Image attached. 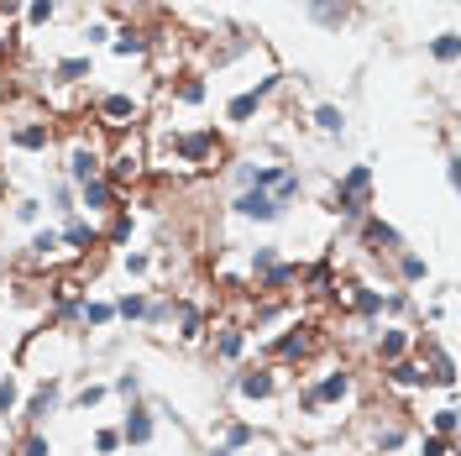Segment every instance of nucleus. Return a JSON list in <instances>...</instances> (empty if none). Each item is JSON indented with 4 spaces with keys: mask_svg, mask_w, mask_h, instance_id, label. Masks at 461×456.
I'll return each instance as SVG.
<instances>
[{
    "mask_svg": "<svg viewBox=\"0 0 461 456\" xmlns=\"http://www.w3.org/2000/svg\"><path fill=\"white\" fill-rule=\"evenodd\" d=\"M241 394H247V398L272 394V378H268V372H247V378H241Z\"/></svg>",
    "mask_w": 461,
    "mask_h": 456,
    "instance_id": "13",
    "label": "nucleus"
},
{
    "mask_svg": "<svg viewBox=\"0 0 461 456\" xmlns=\"http://www.w3.org/2000/svg\"><path fill=\"white\" fill-rule=\"evenodd\" d=\"M58 247H63V236H58V231H37V241H32V252H37V257H53Z\"/></svg>",
    "mask_w": 461,
    "mask_h": 456,
    "instance_id": "16",
    "label": "nucleus"
},
{
    "mask_svg": "<svg viewBox=\"0 0 461 456\" xmlns=\"http://www.w3.org/2000/svg\"><path fill=\"white\" fill-rule=\"evenodd\" d=\"M451 430H456V409H440V414H435V435L451 441Z\"/></svg>",
    "mask_w": 461,
    "mask_h": 456,
    "instance_id": "27",
    "label": "nucleus"
},
{
    "mask_svg": "<svg viewBox=\"0 0 461 456\" xmlns=\"http://www.w3.org/2000/svg\"><path fill=\"white\" fill-rule=\"evenodd\" d=\"M110 315H116V310H110V304H84V320H89V325H105Z\"/></svg>",
    "mask_w": 461,
    "mask_h": 456,
    "instance_id": "26",
    "label": "nucleus"
},
{
    "mask_svg": "<svg viewBox=\"0 0 461 456\" xmlns=\"http://www.w3.org/2000/svg\"><path fill=\"white\" fill-rule=\"evenodd\" d=\"M236 216H247V220H272V216H278V204H272L268 189H247V194H236Z\"/></svg>",
    "mask_w": 461,
    "mask_h": 456,
    "instance_id": "1",
    "label": "nucleus"
},
{
    "mask_svg": "<svg viewBox=\"0 0 461 456\" xmlns=\"http://www.w3.org/2000/svg\"><path fill=\"white\" fill-rule=\"evenodd\" d=\"M131 173H137V147H131V152H121V157H116V179H131Z\"/></svg>",
    "mask_w": 461,
    "mask_h": 456,
    "instance_id": "25",
    "label": "nucleus"
},
{
    "mask_svg": "<svg viewBox=\"0 0 461 456\" xmlns=\"http://www.w3.org/2000/svg\"><path fill=\"white\" fill-rule=\"evenodd\" d=\"M178 95H184V100H189V105H200V100H205V85H200V79H189V85H184V89H178Z\"/></svg>",
    "mask_w": 461,
    "mask_h": 456,
    "instance_id": "33",
    "label": "nucleus"
},
{
    "mask_svg": "<svg viewBox=\"0 0 461 456\" xmlns=\"http://www.w3.org/2000/svg\"><path fill=\"white\" fill-rule=\"evenodd\" d=\"M346 394H351V378H346V372H331V378L309 394V404H331V398H346Z\"/></svg>",
    "mask_w": 461,
    "mask_h": 456,
    "instance_id": "4",
    "label": "nucleus"
},
{
    "mask_svg": "<svg viewBox=\"0 0 461 456\" xmlns=\"http://www.w3.org/2000/svg\"><path fill=\"white\" fill-rule=\"evenodd\" d=\"M142 310H147V304L137 299V294H126V299L116 304V315H126V320H137V315H142Z\"/></svg>",
    "mask_w": 461,
    "mask_h": 456,
    "instance_id": "28",
    "label": "nucleus"
},
{
    "mask_svg": "<svg viewBox=\"0 0 461 456\" xmlns=\"http://www.w3.org/2000/svg\"><path fill=\"white\" fill-rule=\"evenodd\" d=\"M53 404H58V388L48 383V388H42V394L32 398V414H26V420H32V425H42V420H48V409H53Z\"/></svg>",
    "mask_w": 461,
    "mask_h": 456,
    "instance_id": "8",
    "label": "nucleus"
},
{
    "mask_svg": "<svg viewBox=\"0 0 461 456\" xmlns=\"http://www.w3.org/2000/svg\"><path fill=\"white\" fill-rule=\"evenodd\" d=\"M21 456H53L48 435H26V441H21Z\"/></svg>",
    "mask_w": 461,
    "mask_h": 456,
    "instance_id": "20",
    "label": "nucleus"
},
{
    "mask_svg": "<svg viewBox=\"0 0 461 456\" xmlns=\"http://www.w3.org/2000/svg\"><path fill=\"white\" fill-rule=\"evenodd\" d=\"M257 89H247V95H236V100H231V110H225V116H231V121H247L252 116V110H257Z\"/></svg>",
    "mask_w": 461,
    "mask_h": 456,
    "instance_id": "14",
    "label": "nucleus"
},
{
    "mask_svg": "<svg viewBox=\"0 0 461 456\" xmlns=\"http://www.w3.org/2000/svg\"><path fill=\"white\" fill-rule=\"evenodd\" d=\"M435 58H440V63H451V58H456V32L435 37Z\"/></svg>",
    "mask_w": 461,
    "mask_h": 456,
    "instance_id": "22",
    "label": "nucleus"
},
{
    "mask_svg": "<svg viewBox=\"0 0 461 456\" xmlns=\"http://www.w3.org/2000/svg\"><path fill=\"white\" fill-rule=\"evenodd\" d=\"M63 241H69V247H89V241H95V231L84 226V220H73V226L63 231Z\"/></svg>",
    "mask_w": 461,
    "mask_h": 456,
    "instance_id": "17",
    "label": "nucleus"
},
{
    "mask_svg": "<svg viewBox=\"0 0 461 456\" xmlns=\"http://www.w3.org/2000/svg\"><path fill=\"white\" fill-rule=\"evenodd\" d=\"M58 73H63V79H84V73H89V58H63Z\"/></svg>",
    "mask_w": 461,
    "mask_h": 456,
    "instance_id": "21",
    "label": "nucleus"
},
{
    "mask_svg": "<svg viewBox=\"0 0 461 456\" xmlns=\"http://www.w3.org/2000/svg\"><path fill=\"white\" fill-rule=\"evenodd\" d=\"M121 441L147 446V441H153V414H147V409H131V414H126V430H121Z\"/></svg>",
    "mask_w": 461,
    "mask_h": 456,
    "instance_id": "3",
    "label": "nucleus"
},
{
    "mask_svg": "<svg viewBox=\"0 0 461 456\" xmlns=\"http://www.w3.org/2000/svg\"><path fill=\"white\" fill-rule=\"evenodd\" d=\"M116 53H121V58H131V53H142V37H137V32H121Z\"/></svg>",
    "mask_w": 461,
    "mask_h": 456,
    "instance_id": "24",
    "label": "nucleus"
},
{
    "mask_svg": "<svg viewBox=\"0 0 461 456\" xmlns=\"http://www.w3.org/2000/svg\"><path fill=\"white\" fill-rule=\"evenodd\" d=\"M315 121H320V132H341V110H336V105H320Z\"/></svg>",
    "mask_w": 461,
    "mask_h": 456,
    "instance_id": "18",
    "label": "nucleus"
},
{
    "mask_svg": "<svg viewBox=\"0 0 461 456\" xmlns=\"http://www.w3.org/2000/svg\"><path fill=\"white\" fill-rule=\"evenodd\" d=\"M393 383H403V388H419V383H430V372L409 367V362H393Z\"/></svg>",
    "mask_w": 461,
    "mask_h": 456,
    "instance_id": "11",
    "label": "nucleus"
},
{
    "mask_svg": "<svg viewBox=\"0 0 461 456\" xmlns=\"http://www.w3.org/2000/svg\"><path fill=\"white\" fill-rule=\"evenodd\" d=\"M100 116H105L110 126H126V121L137 116V105H131V95H110L105 105H100Z\"/></svg>",
    "mask_w": 461,
    "mask_h": 456,
    "instance_id": "5",
    "label": "nucleus"
},
{
    "mask_svg": "<svg viewBox=\"0 0 461 456\" xmlns=\"http://www.w3.org/2000/svg\"><path fill=\"white\" fill-rule=\"evenodd\" d=\"M116 446H121V435H116V430H100V435H95V451H105V456H110Z\"/></svg>",
    "mask_w": 461,
    "mask_h": 456,
    "instance_id": "32",
    "label": "nucleus"
},
{
    "mask_svg": "<svg viewBox=\"0 0 461 456\" xmlns=\"http://www.w3.org/2000/svg\"><path fill=\"white\" fill-rule=\"evenodd\" d=\"M419 451H425V456H451V441H446V435H430Z\"/></svg>",
    "mask_w": 461,
    "mask_h": 456,
    "instance_id": "29",
    "label": "nucleus"
},
{
    "mask_svg": "<svg viewBox=\"0 0 461 456\" xmlns=\"http://www.w3.org/2000/svg\"><path fill=\"white\" fill-rule=\"evenodd\" d=\"M362 189H367V168H351V173H346V184L336 189V210L356 216V210H362Z\"/></svg>",
    "mask_w": 461,
    "mask_h": 456,
    "instance_id": "2",
    "label": "nucleus"
},
{
    "mask_svg": "<svg viewBox=\"0 0 461 456\" xmlns=\"http://www.w3.org/2000/svg\"><path fill=\"white\" fill-rule=\"evenodd\" d=\"M178 152H184V157H205V152H210V137H184Z\"/></svg>",
    "mask_w": 461,
    "mask_h": 456,
    "instance_id": "19",
    "label": "nucleus"
},
{
    "mask_svg": "<svg viewBox=\"0 0 461 456\" xmlns=\"http://www.w3.org/2000/svg\"><path fill=\"white\" fill-rule=\"evenodd\" d=\"M116 394H126V398L137 394V372H126V378H116Z\"/></svg>",
    "mask_w": 461,
    "mask_h": 456,
    "instance_id": "36",
    "label": "nucleus"
},
{
    "mask_svg": "<svg viewBox=\"0 0 461 456\" xmlns=\"http://www.w3.org/2000/svg\"><path fill=\"white\" fill-rule=\"evenodd\" d=\"M11 409H16V383L6 378V383H0V414H11Z\"/></svg>",
    "mask_w": 461,
    "mask_h": 456,
    "instance_id": "30",
    "label": "nucleus"
},
{
    "mask_svg": "<svg viewBox=\"0 0 461 456\" xmlns=\"http://www.w3.org/2000/svg\"><path fill=\"white\" fill-rule=\"evenodd\" d=\"M367 241H372L378 252H388V247H399V231L383 226V220H372V226H367Z\"/></svg>",
    "mask_w": 461,
    "mask_h": 456,
    "instance_id": "9",
    "label": "nucleus"
},
{
    "mask_svg": "<svg viewBox=\"0 0 461 456\" xmlns=\"http://www.w3.org/2000/svg\"><path fill=\"white\" fill-rule=\"evenodd\" d=\"M48 16H53V0H32V6H26V21H48Z\"/></svg>",
    "mask_w": 461,
    "mask_h": 456,
    "instance_id": "23",
    "label": "nucleus"
},
{
    "mask_svg": "<svg viewBox=\"0 0 461 456\" xmlns=\"http://www.w3.org/2000/svg\"><path fill=\"white\" fill-rule=\"evenodd\" d=\"M69 173H73V179H79V184H89V179H95V173H100L95 152H84V147H79V152L69 157Z\"/></svg>",
    "mask_w": 461,
    "mask_h": 456,
    "instance_id": "7",
    "label": "nucleus"
},
{
    "mask_svg": "<svg viewBox=\"0 0 461 456\" xmlns=\"http://www.w3.org/2000/svg\"><path fill=\"white\" fill-rule=\"evenodd\" d=\"M236 351H241V331H225L220 336V357H236Z\"/></svg>",
    "mask_w": 461,
    "mask_h": 456,
    "instance_id": "31",
    "label": "nucleus"
},
{
    "mask_svg": "<svg viewBox=\"0 0 461 456\" xmlns=\"http://www.w3.org/2000/svg\"><path fill=\"white\" fill-rule=\"evenodd\" d=\"M403 278H425V263L419 257H403Z\"/></svg>",
    "mask_w": 461,
    "mask_h": 456,
    "instance_id": "34",
    "label": "nucleus"
},
{
    "mask_svg": "<svg viewBox=\"0 0 461 456\" xmlns=\"http://www.w3.org/2000/svg\"><path fill=\"white\" fill-rule=\"evenodd\" d=\"M84 204H89V210H105V204H110V184L105 179H89V184H84Z\"/></svg>",
    "mask_w": 461,
    "mask_h": 456,
    "instance_id": "10",
    "label": "nucleus"
},
{
    "mask_svg": "<svg viewBox=\"0 0 461 456\" xmlns=\"http://www.w3.org/2000/svg\"><path fill=\"white\" fill-rule=\"evenodd\" d=\"M315 16H320V21H346L351 6H346V0H315Z\"/></svg>",
    "mask_w": 461,
    "mask_h": 456,
    "instance_id": "12",
    "label": "nucleus"
},
{
    "mask_svg": "<svg viewBox=\"0 0 461 456\" xmlns=\"http://www.w3.org/2000/svg\"><path fill=\"white\" fill-rule=\"evenodd\" d=\"M48 121H32V126H21L16 132V147H26V152H37V147H48Z\"/></svg>",
    "mask_w": 461,
    "mask_h": 456,
    "instance_id": "6",
    "label": "nucleus"
},
{
    "mask_svg": "<svg viewBox=\"0 0 461 456\" xmlns=\"http://www.w3.org/2000/svg\"><path fill=\"white\" fill-rule=\"evenodd\" d=\"M403 347H409V336H403V331H388V336L378 341V351H383L388 362H399V357H403Z\"/></svg>",
    "mask_w": 461,
    "mask_h": 456,
    "instance_id": "15",
    "label": "nucleus"
},
{
    "mask_svg": "<svg viewBox=\"0 0 461 456\" xmlns=\"http://www.w3.org/2000/svg\"><path fill=\"white\" fill-rule=\"evenodd\" d=\"M6 48H11V42H6V37H0V53H6Z\"/></svg>",
    "mask_w": 461,
    "mask_h": 456,
    "instance_id": "37",
    "label": "nucleus"
},
{
    "mask_svg": "<svg viewBox=\"0 0 461 456\" xmlns=\"http://www.w3.org/2000/svg\"><path fill=\"white\" fill-rule=\"evenodd\" d=\"M100 398H105V388H95V383H89V388H84V394H79V404L89 409V404H100Z\"/></svg>",
    "mask_w": 461,
    "mask_h": 456,
    "instance_id": "35",
    "label": "nucleus"
}]
</instances>
